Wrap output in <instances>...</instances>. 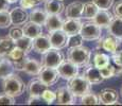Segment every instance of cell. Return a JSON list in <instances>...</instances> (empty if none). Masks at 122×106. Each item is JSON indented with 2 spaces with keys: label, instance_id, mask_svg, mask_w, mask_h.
I'll return each instance as SVG.
<instances>
[{
  "label": "cell",
  "instance_id": "cell-16",
  "mask_svg": "<svg viewBox=\"0 0 122 106\" xmlns=\"http://www.w3.org/2000/svg\"><path fill=\"white\" fill-rule=\"evenodd\" d=\"M82 25L80 19H74V18H67L66 20H64V25H63V31L67 33L68 35H76L80 34L82 29Z\"/></svg>",
  "mask_w": 122,
  "mask_h": 106
},
{
  "label": "cell",
  "instance_id": "cell-5",
  "mask_svg": "<svg viewBox=\"0 0 122 106\" xmlns=\"http://www.w3.org/2000/svg\"><path fill=\"white\" fill-rule=\"evenodd\" d=\"M101 29L102 28L99 27L92 20L87 21V22L82 25V29L80 34L82 35L84 40H88V41L97 40L101 37Z\"/></svg>",
  "mask_w": 122,
  "mask_h": 106
},
{
  "label": "cell",
  "instance_id": "cell-45",
  "mask_svg": "<svg viewBox=\"0 0 122 106\" xmlns=\"http://www.w3.org/2000/svg\"><path fill=\"white\" fill-rule=\"evenodd\" d=\"M120 93H121V96H122V87H121V90H120Z\"/></svg>",
  "mask_w": 122,
  "mask_h": 106
},
{
  "label": "cell",
  "instance_id": "cell-31",
  "mask_svg": "<svg viewBox=\"0 0 122 106\" xmlns=\"http://www.w3.org/2000/svg\"><path fill=\"white\" fill-rule=\"evenodd\" d=\"M81 104L82 105H97L100 104L99 96L92 92H88L83 96H81Z\"/></svg>",
  "mask_w": 122,
  "mask_h": 106
},
{
  "label": "cell",
  "instance_id": "cell-18",
  "mask_svg": "<svg viewBox=\"0 0 122 106\" xmlns=\"http://www.w3.org/2000/svg\"><path fill=\"white\" fill-rule=\"evenodd\" d=\"M10 13L12 18V23L15 25H23L29 19V14L21 6L20 8H14Z\"/></svg>",
  "mask_w": 122,
  "mask_h": 106
},
{
  "label": "cell",
  "instance_id": "cell-43",
  "mask_svg": "<svg viewBox=\"0 0 122 106\" xmlns=\"http://www.w3.org/2000/svg\"><path fill=\"white\" fill-rule=\"evenodd\" d=\"M3 58H4V56L0 55V63H1V62H2V60H3Z\"/></svg>",
  "mask_w": 122,
  "mask_h": 106
},
{
  "label": "cell",
  "instance_id": "cell-19",
  "mask_svg": "<svg viewBox=\"0 0 122 106\" xmlns=\"http://www.w3.org/2000/svg\"><path fill=\"white\" fill-rule=\"evenodd\" d=\"M114 19L112 14L111 12H108V10H99V12L97 13V15L92 18L93 22H96L99 27L101 28H106L109 25V23L112 22V20Z\"/></svg>",
  "mask_w": 122,
  "mask_h": 106
},
{
  "label": "cell",
  "instance_id": "cell-37",
  "mask_svg": "<svg viewBox=\"0 0 122 106\" xmlns=\"http://www.w3.org/2000/svg\"><path fill=\"white\" fill-rule=\"evenodd\" d=\"M15 104V98L6 92L0 93V105H14Z\"/></svg>",
  "mask_w": 122,
  "mask_h": 106
},
{
  "label": "cell",
  "instance_id": "cell-22",
  "mask_svg": "<svg viewBox=\"0 0 122 106\" xmlns=\"http://www.w3.org/2000/svg\"><path fill=\"white\" fill-rule=\"evenodd\" d=\"M22 29L25 36L30 37L32 39H34L35 37H37L38 35H41L43 33V25H37L33 21H27L22 25Z\"/></svg>",
  "mask_w": 122,
  "mask_h": 106
},
{
  "label": "cell",
  "instance_id": "cell-11",
  "mask_svg": "<svg viewBox=\"0 0 122 106\" xmlns=\"http://www.w3.org/2000/svg\"><path fill=\"white\" fill-rule=\"evenodd\" d=\"M49 86H47L41 80L33 79L28 83L27 85V90L30 96L32 98H41V95L44 93V91L48 88Z\"/></svg>",
  "mask_w": 122,
  "mask_h": 106
},
{
  "label": "cell",
  "instance_id": "cell-42",
  "mask_svg": "<svg viewBox=\"0 0 122 106\" xmlns=\"http://www.w3.org/2000/svg\"><path fill=\"white\" fill-rule=\"evenodd\" d=\"M9 2H10V3H15V2H17L18 0H8Z\"/></svg>",
  "mask_w": 122,
  "mask_h": 106
},
{
  "label": "cell",
  "instance_id": "cell-7",
  "mask_svg": "<svg viewBox=\"0 0 122 106\" xmlns=\"http://www.w3.org/2000/svg\"><path fill=\"white\" fill-rule=\"evenodd\" d=\"M58 73H60V76L64 80H69L73 79L74 76L79 74V66L76 65L74 63L70 62L69 60L64 61L60 66L57 67Z\"/></svg>",
  "mask_w": 122,
  "mask_h": 106
},
{
  "label": "cell",
  "instance_id": "cell-46",
  "mask_svg": "<svg viewBox=\"0 0 122 106\" xmlns=\"http://www.w3.org/2000/svg\"><path fill=\"white\" fill-rule=\"evenodd\" d=\"M60 1H64V0H60Z\"/></svg>",
  "mask_w": 122,
  "mask_h": 106
},
{
  "label": "cell",
  "instance_id": "cell-40",
  "mask_svg": "<svg viewBox=\"0 0 122 106\" xmlns=\"http://www.w3.org/2000/svg\"><path fill=\"white\" fill-rule=\"evenodd\" d=\"M112 12H114V15L116 16V17L122 18V0L121 1H118L115 4L114 9H112Z\"/></svg>",
  "mask_w": 122,
  "mask_h": 106
},
{
  "label": "cell",
  "instance_id": "cell-33",
  "mask_svg": "<svg viewBox=\"0 0 122 106\" xmlns=\"http://www.w3.org/2000/svg\"><path fill=\"white\" fill-rule=\"evenodd\" d=\"M9 36L11 37L13 40H18L19 38H21V37L25 35V33H23V29L22 27H20V25H14V27L10 28V31H9Z\"/></svg>",
  "mask_w": 122,
  "mask_h": 106
},
{
  "label": "cell",
  "instance_id": "cell-10",
  "mask_svg": "<svg viewBox=\"0 0 122 106\" xmlns=\"http://www.w3.org/2000/svg\"><path fill=\"white\" fill-rule=\"evenodd\" d=\"M60 73L57 68H50V67H43L41 73L38 74V79L41 80L47 86H52L58 81Z\"/></svg>",
  "mask_w": 122,
  "mask_h": 106
},
{
  "label": "cell",
  "instance_id": "cell-17",
  "mask_svg": "<svg viewBox=\"0 0 122 106\" xmlns=\"http://www.w3.org/2000/svg\"><path fill=\"white\" fill-rule=\"evenodd\" d=\"M44 9L48 15H61L63 12H65L66 6L64 5L63 1L60 0H46Z\"/></svg>",
  "mask_w": 122,
  "mask_h": 106
},
{
  "label": "cell",
  "instance_id": "cell-20",
  "mask_svg": "<svg viewBox=\"0 0 122 106\" xmlns=\"http://www.w3.org/2000/svg\"><path fill=\"white\" fill-rule=\"evenodd\" d=\"M43 67L44 66L41 62H38L37 60H34V58H28L27 63L25 65V68H23V72H25L29 75H32V76H38Z\"/></svg>",
  "mask_w": 122,
  "mask_h": 106
},
{
  "label": "cell",
  "instance_id": "cell-26",
  "mask_svg": "<svg viewBox=\"0 0 122 106\" xmlns=\"http://www.w3.org/2000/svg\"><path fill=\"white\" fill-rule=\"evenodd\" d=\"M47 17H48V13L45 10H41V9H34L29 14L30 21H33V22L37 23V25H45Z\"/></svg>",
  "mask_w": 122,
  "mask_h": 106
},
{
  "label": "cell",
  "instance_id": "cell-36",
  "mask_svg": "<svg viewBox=\"0 0 122 106\" xmlns=\"http://www.w3.org/2000/svg\"><path fill=\"white\" fill-rule=\"evenodd\" d=\"M100 10H109L114 4V0H91Z\"/></svg>",
  "mask_w": 122,
  "mask_h": 106
},
{
  "label": "cell",
  "instance_id": "cell-29",
  "mask_svg": "<svg viewBox=\"0 0 122 106\" xmlns=\"http://www.w3.org/2000/svg\"><path fill=\"white\" fill-rule=\"evenodd\" d=\"M100 9L93 3L91 2H87V3L84 4V9H83V17L85 19H92L97 13L99 12Z\"/></svg>",
  "mask_w": 122,
  "mask_h": 106
},
{
  "label": "cell",
  "instance_id": "cell-34",
  "mask_svg": "<svg viewBox=\"0 0 122 106\" xmlns=\"http://www.w3.org/2000/svg\"><path fill=\"white\" fill-rule=\"evenodd\" d=\"M101 74H102L103 79H112V77L116 76V67L112 65H107L106 67L104 68H101L100 69Z\"/></svg>",
  "mask_w": 122,
  "mask_h": 106
},
{
  "label": "cell",
  "instance_id": "cell-39",
  "mask_svg": "<svg viewBox=\"0 0 122 106\" xmlns=\"http://www.w3.org/2000/svg\"><path fill=\"white\" fill-rule=\"evenodd\" d=\"M19 3L22 9L28 10V9H32L34 6H36L38 1L37 0H19Z\"/></svg>",
  "mask_w": 122,
  "mask_h": 106
},
{
  "label": "cell",
  "instance_id": "cell-38",
  "mask_svg": "<svg viewBox=\"0 0 122 106\" xmlns=\"http://www.w3.org/2000/svg\"><path fill=\"white\" fill-rule=\"evenodd\" d=\"M83 37L81 34H76V35H70L69 39H68V46L69 47H76V46H81L83 42Z\"/></svg>",
  "mask_w": 122,
  "mask_h": 106
},
{
  "label": "cell",
  "instance_id": "cell-2",
  "mask_svg": "<svg viewBox=\"0 0 122 106\" xmlns=\"http://www.w3.org/2000/svg\"><path fill=\"white\" fill-rule=\"evenodd\" d=\"M2 88H3L4 92L16 98V96H20L23 93L25 89V85L17 74L13 73L10 76L3 79Z\"/></svg>",
  "mask_w": 122,
  "mask_h": 106
},
{
  "label": "cell",
  "instance_id": "cell-21",
  "mask_svg": "<svg viewBox=\"0 0 122 106\" xmlns=\"http://www.w3.org/2000/svg\"><path fill=\"white\" fill-rule=\"evenodd\" d=\"M64 20L60 15H48L45 23V28L49 33L56 31V30H62Z\"/></svg>",
  "mask_w": 122,
  "mask_h": 106
},
{
  "label": "cell",
  "instance_id": "cell-28",
  "mask_svg": "<svg viewBox=\"0 0 122 106\" xmlns=\"http://www.w3.org/2000/svg\"><path fill=\"white\" fill-rule=\"evenodd\" d=\"M27 55H28V53L25 52V51H23L19 47L15 46L14 49L11 51L10 54H9L6 57H9L12 62H13V64H15V63H19V62H21V61L25 60V58L28 57Z\"/></svg>",
  "mask_w": 122,
  "mask_h": 106
},
{
  "label": "cell",
  "instance_id": "cell-15",
  "mask_svg": "<svg viewBox=\"0 0 122 106\" xmlns=\"http://www.w3.org/2000/svg\"><path fill=\"white\" fill-rule=\"evenodd\" d=\"M83 9H84V3H82L81 1H74L66 6L65 16L67 18L81 19L83 17Z\"/></svg>",
  "mask_w": 122,
  "mask_h": 106
},
{
  "label": "cell",
  "instance_id": "cell-13",
  "mask_svg": "<svg viewBox=\"0 0 122 106\" xmlns=\"http://www.w3.org/2000/svg\"><path fill=\"white\" fill-rule=\"evenodd\" d=\"M98 96H99L100 104H104V105L117 104L118 99H119L118 91L112 88L102 89V90L98 93Z\"/></svg>",
  "mask_w": 122,
  "mask_h": 106
},
{
  "label": "cell",
  "instance_id": "cell-32",
  "mask_svg": "<svg viewBox=\"0 0 122 106\" xmlns=\"http://www.w3.org/2000/svg\"><path fill=\"white\" fill-rule=\"evenodd\" d=\"M12 25V18L11 13L9 11H2L0 12V28L5 29Z\"/></svg>",
  "mask_w": 122,
  "mask_h": 106
},
{
  "label": "cell",
  "instance_id": "cell-30",
  "mask_svg": "<svg viewBox=\"0 0 122 106\" xmlns=\"http://www.w3.org/2000/svg\"><path fill=\"white\" fill-rule=\"evenodd\" d=\"M15 45L17 47H19L20 49H22L23 51H25L27 53L31 52V51L33 50V39L25 36V35H23L21 38L16 40Z\"/></svg>",
  "mask_w": 122,
  "mask_h": 106
},
{
  "label": "cell",
  "instance_id": "cell-9",
  "mask_svg": "<svg viewBox=\"0 0 122 106\" xmlns=\"http://www.w3.org/2000/svg\"><path fill=\"white\" fill-rule=\"evenodd\" d=\"M49 37H50V41L52 45V48L56 49H63L68 46V39H69V35L65 33L63 30H56V31L49 33Z\"/></svg>",
  "mask_w": 122,
  "mask_h": 106
},
{
  "label": "cell",
  "instance_id": "cell-25",
  "mask_svg": "<svg viewBox=\"0 0 122 106\" xmlns=\"http://www.w3.org/2000/svg\"><path fill=\"white\" fill-rule=\"evenodd\" d=\"M15 46V40H13L9 35L5 37H0V55L8 56Z\"/></svg>",
  "mask_w": 122,
  "mask_h": 106
},
{
  "label": "cell",
  "instance_id": "cell-44",
  "mask_svg": "<svg viewBox=\"0 0 122 106\" xmlns=\"http://www.w3.org/2000/svg\"><path fill=\"white\" fill-rule=\"evenodd\" d=\"M38 2H41V1H46V0H37Z\"/></svg>",
  "mask_w": 122,
  "mask_h": 106
},
{
  "label": "cell",
  "instance_id": "cell-6",
  "mask_svg": "<svg viewBox=\"0 0 122 106\" xmlns=\"http://www.w3.org/2000/svg\"><path fill=\"white\" fill-rule=\"evenodd\" d=\"M119 40L116 36H114L111 33H107L105 36L100 37L98 40V48L103 49L104 51L108 53H115L118 50L119 47Z\"/></svg>",
  "mask_w": 122,
  "mask_h": 106
},
{
  "label": "cell",
  "instance_id": "cell-4",
  "mask_svg": "<svg viewBox=\"0 0 122 106\" xmlns=\"http://www.w3.org/2000/svg\"><path fill=\"white\" fill-rule=\"evenodd\" d=\"M64 55L60 51V49L51 48L47 52L41 55V64L44 67L50 68H57L63 62H64Z\"/></svg>",
  "mask_w": 122,
  "mask_h": 106
},
{
  "label": "cell",
  "instance_id": "cell-1",
  "mask_svg": "<svg viewBox=\"0 0 122 106\" xmlns=\"http://www.w3.org/2000/svg\"><path fill=\"white\" fill-rule=\"evenodd\" d=\"M67 56L70 62L74 63L79 67H85V66H88L90 63L91 52L87 47L81 45V46L69 47Z\"/></svg>",
  "mask_w": 122,
  "mask_h": 106
},
{
  "label": "cell",
  "instance_id": "cell-41",
  "mask_svg": "<svg viewBox=\"0 0 122 106\" xmlns=\"http://www.w3.org/2000/svg\"><path fill=\"white\" fill-rule=\"evenodd\" d=\"M10 2L8 0H0V12L2 11H9L10 9Z\"/></svg>",
  "mask_w": 122,
  "mask_h": 106
},
{
  "label": "cell",
  "instance_id": "cell-35",
  "mask_svg": "<svg viewBox=\"0 0 122 106\" xmlns=\"http://www.w3.org/2000/svg\"><path fill=\"white\" fill-rule=\"evenodd\" d=\"M41 100L45 101L47 104H52L56 100V91L50 90V89L47 88L41 95Z\"/></svg>",
  "mask_w": 122,
  "mask_h": 106
},
{
  "label": "cell",
  "instance_id": "cell-12",
  "mask_svg": "<svg viewBox=\"0 0 122 106\" xmlns=\"http://www.w3.org/2000/svg\"><path fill=\"white\" fill-rule=\"evenodd\" d=\"M51 48H52V45H51L49 35L41 33V35H38L33 39V50L36 53L44 54Z\"/></svg>",
  "mask_w": 122,
  "mask_h": 106
},
{
  "label": "cell",
  "instance_id": "cell-27",
  "mask_svg": "<svg viewBox=\"0 0 122 106\" xmlns=\"http://www.w3.org/2000/svg\"><path fill=\"white\" fill-rule=\"evenodd\" d=\"M109 60H111V58H109V56L107 55V54H105L103 52H96L95 55H93L92 62L96 67L101 69V68H104V67H106L107 65L111 64Z\"/></svg>",
  "mask_w": 122,
  "mask_h": 106
},
{
  "label": "cell",
  "instance_id": "cell-23",
  "mask_svg": "<svg viewBox=\"0 0 122 106\" xmlns=\"http://www.w3.org/2000/svg\"><path fill=\"white\" fill-rule=\"evenodd\" d=\"M14 72H15V67L13 62L9 57L4 56L2 62L0 63V79H5L12 75Z\"/></svg>",
  "mask_w": 122,
  "mask_h": 106
},
{
  "label": "cell",
  "instance_id": "cell-14",
  "mask_svg": "<svg viewBox=\"0 0 122 106\" xmlns=\"http://www.w3.org/2000/svg\"><path fill=\"white\" fill-rule=\"evenodd\" d=\"M84 76L88 80V82L91 85H97L103 82V76L101 74V71L98 67H96L95 65H88L87 68L84 71Z\"/></svg>",
  "mask_w": 122,
  "mask_h": 106
},
{
  "label": "cell",
  "instance_id": "cell-8",
  "mask_svg": "<svg viewBox=\"0 0 122 106\" xmlns=\"http://www.w3.org/2000/svg\"><path fill=\"white\" fill-rule=\"evenodd\" d=\"M56 101L60 105L76 104V96L70 90L69 86H61L56 89Z\"/></svg>",
  "mask_w": 122,
  "mask_h": 106
},
{
  "label": "cell",
  "instance_id": "cell-3",
  "mask_svg": "<svg viewBox=\"0 0 122 106\" xmlns=\"http://www.w3.org/2000/svg\"><path fill=\"white\" fill-rule=\"evenodd\" d=\"M70 90L72 91L76 98H81L86 93L90 92V88H91V84L88 82V80L86 79L83 75H76L73 79L69 80L68 83Z\"/></svg>",
  "mask_w": 122,
  "mask_h": 106
},
{
  "label": "cell",
  "instance_id": "cell-24",
  "mask_svg": "<svg viewBox=\"0 0 122 106\" xmlns=\"http://www.w3.org/2000/svg\"><path fill=\"white\" fill-rule=\"evenodd\" d=\"M107 31L121 40L122 39V18L114 17V19L112 20V22L107 27Z\"/></svg>",
  "mask_w": 122,
  "mask_h": 106
}]
</instances>
